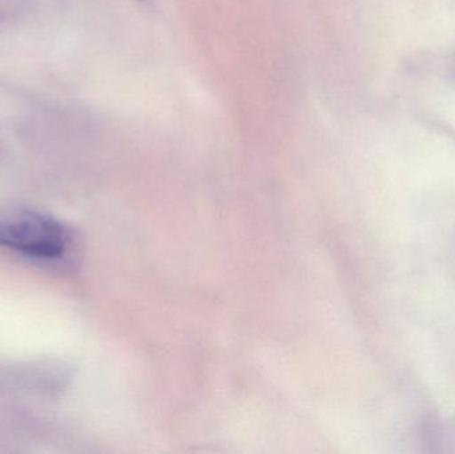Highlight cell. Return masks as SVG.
<instances>
[{
    "label": "cell",
    "instance_id": "obj_1",
    "mask_svg": "<svg viewBox=\"0 0 455 454\" xmlns=\"http://www.w3.org/2000/svg\"><path fill=\"white\" fill-rule=\"evenodd\" d=\"M68 245V234L52 218L20 212L0 219V247L37 259L60 258Z\"/></svg>",
    "mask_w": 455,
    "mask_h": 454
}]
</instances>
